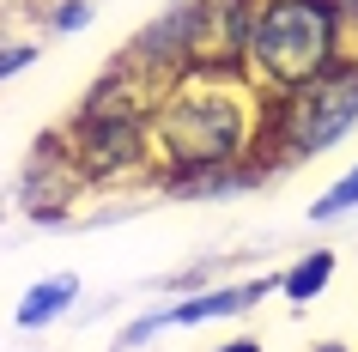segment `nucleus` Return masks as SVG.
I'll return each mask as SVG.
<instances>
[{
	"instance_id": "nucleus-8",
	"label": "nucleus",
	"mask_w": 358,
	"mask_h": 352,
	"mask_svg": "<svg viewBox=\"0 0 358 352\" xmlns=\"http://www.w3.org/2000/svg\"><path fill=\"white\" fill-rule=\"evenodd\" d=\"M352 206H358V164L346 170V176H340V183L328 188V195H322L310 213H316V219H334V213H352Z\"/></svg>"
},
{
	"instance_id": "nucleus-12",
	"label": "nucleus",
	"mask_w": 358,
	"mask_h": 352,
	"mask_svg": "<svg viewBox=\"0 0 358 352\" xmlns=\"http://www.w3.org/2000/svg\"><path fill=\"white\" fill-rule=\"evenodd\" d=\"M322 352H346V346H322Z\"/></svg>"
},
{
	"instance_id": "nucleus-11",
	"label": "nucleus",
	"mask_w": 358,
	"mask_h": 352,
	"mask_svg": "<svg viewBox=\"0 0 358 352\" xmlns=\"http://www.w3.org/2000/svg\"><path fill=\"white\" fill-rule=\"evenodd\" d=\"M219 352H262L255 340H231V346H219Z\"/></svg>"
},
{
	"instance_id": "nucleus-5",
	"label": "nucleus",
	"mask_w": 358,
	"mask_h": 352,
	"mask_svg": "<svg viewBox=\"0 0 358 352\" xmlns=\"http://www.w3.org/2000/svg\"><path fill=\"white\" fill-rule=\"evenodd\" d=\"M280 286V279H243V286H213V292H201V297H189V304H170V310H158V316H146L140 328L128 334V346H140L146 334H158V328H189V322H213V316H237V310H249L255 297H267Z\"/></svg>"
},
{
	"instance_id": "nucleus-10",
	"label": "nucleus",
	"mask_w": 358,
	"mask_h": 352,
	"mask_svg": "<svg viewBox=\"0 0 358 352\" xmlns=\"http://www.w3.org/2000/svg\"><path fill=\"white\" fill-rule=\"evenodd\" d=\"M85 19H92V6H85V0H61V13H55L61 31H73V24H85Z\"/></svg>"
},
{
	"instance_id": "nucleus-6",
	"label": "nucleus",
	"mask_w": 358,
	"mask_h": 352,
	"mask_svg": "<svg viewBox=\"0 0 358 352\" xmlns=\"http://www.w3.org/2000/svg\"><path fill=\"white\" fill-rule=\"evenodd\" d=\"M67 297H79V279H73V274L31 286V292H24V304H19V328H43V322H55V316L67 310Z\"/></svg>"
},
{
	"instance_id": "nucleus-3",
	"label": "nucleus",
	"mask_w": 358,
	"mask_h": 352,
	"mask_svg": "<svg viewBox=\"0 0 358 352\" xmlns=\"http://www.w3.org/2000/svg\"><path fill=\"white\" fill-rule=\"evenodd\" d=\"M352 122H358V55H340L310 85L267 97V122H262V140H255V176H267L273 164L316 158Z\"/></svg>"
},
{
	"instance_id": "nucleus-4",
	"label": "nucleus",
	"mask_w": 358,
	"mask_h": 352,
	"mask_svg": "<svg viewBox=\"0 0 358 352\" xmlns=\"http://www.w3.org/2000/svg\"><path fill=\"white\" fill-rule=\"evenodd\" d=\"M85 183H92V176H85V164H79L67 128H61V134H43L37 158H31V170H24V213L55 219L61 206H73V195Z\"/></svg>"
},
{
	"instance_id": "nucleus-7",
	"label": "nucleus",
	"mask_w": 358,
	"mask_h": 352,
	"mask_svg": "<svg viewBox=\"0 0 358 352\" xmlns=\"http://www.w3.org/2000/svg\"><path fill=\"white\" fill-rule=\"evenodd\" d=\"M328 279H334V255H328V249H316V255H303L292 274H280V292L292 297V304H310Z\"/></svg>"
},
{
	"instance_id": "nucleus-1",
	"label": "nucleus",
	"mask_w": 358,
	"mask_h": 352,
	"mask_svg": "<svg viewBox=\"0 0 358 352\" xmlns=\"http://www.w3.org/2000/svg\"><path fill=\"white\" fill-rule=\"evenodd\" d=\"M267 85L249 73L243 61H194L189 73H176L152 110V146L164 152L176 176H207L255 158L267 122ZM170 176V183H176Z\"/></svg>"
},
{
	"instance_id": "nucleus-9",
	"label": "nucleus",
	"mask_w": 358,
	"mask_h": 352,
	"mask_svg": "<svg viewBox=\"0 0 358 352\" xmlns=\"http://www.w3.org/2000/svg\"><path fill=\"white\" fill-rule=\"evenodd\" d=\"M31 61H37V49H31V43H6V49H0V79H13L19 67H31Z\"/></svg>"
},
{
	"instance_id": "nucleus-2",
	"label": "nucleus",
	"mask_w": 358,
	"mask_h": 352,
	"mask_svg": "<svg viewBox=\"0 0 358 352\" xmlns=\"http://www.w3.org/2000/svg\"><path fill=\"white\" fill-rule=\"evenodd\" d=\"M346 19H352L346 0H262L243 67L267 92H298L340 61V24Z\"/></svg>"
}]
</instances>
